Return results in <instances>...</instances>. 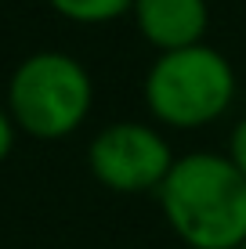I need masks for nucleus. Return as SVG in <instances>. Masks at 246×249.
Masks as SVG:
<instances>
[{"label":"nucleus","mask_w":246,"mask_h":249,"mask_svg":"<svg viewBox=\"0 0 246 249\" xmlns=\"http://www.w3.org/2000/svg\"><path fill=\"white\" fill-rule=\"evenodd\" d=\"M159 210L189 249H239L246 242V177L228 156L189 152L159 184Z\"/></svg>","instance_id":"f257e3e1"},{"label":"nucleus","mask_w":246,"mask_h":249,"mask_svg":"<svg viewBox=\"0 0 246 249\" xmlns=\"http://www.w3.org/2000/svg\"><path fill=\"white\" fill-rule=\"evenodd\" d=\"M95 105V83L83 62L65 51H37L7 80V112L22 134L62 141L76 134Z\"/></svg>","instance_id":"f03ea898"},{"label":"nucleus","mask_w":246,"mask_h":249,"mask_svg":"<svg viewBox=\"0 0 246 249\" xmlns=\"http://www.w3.org/2000/svg\"><path fill=\"white\" fill-rule=\"evenodd\" d=\"M145 105L174 130L217 123L235 101V69L217 47L196 44L163 51L145 72Z\"/></svg>","instance_id":"7ed1b4c3"},{"label":"nucleus","mask_w":246,"mask_h":249,"mask_svg":"<svg viewBox=\"0 0 246 249\" xmlns=\"http://www.w3.org/2000/svg\"><path fill=\"white\" fill-rule=\"evenodd\" d=\"M87 166L95 181L105 184L109 192H159V184L174 166V152L167 137L152 130L149 123L120 119L95 134V141L87 144Z\"/></svg>","instance_id":"20e7f679"},{"label":"nucleus","mask_w":246,"mask_h":249,"mask_svg":"<svg viewBox=\"0 0 246 249\" xmlns=\"http://www.w3.org/2000/svg\"><path fill=\"white\" fill-rule=\"evenodd\" d=\"M131 15L138 33L159 54L203 44L210 25L207 0H134Z\"/></svg>","instance_id":"39448f33"},{"label":"nucleus","mask_w":246,"mask_h":249,"mask_svg":"<svg viewBox=\"0 0 246 249\" xmlns=\"http://www.w3.org/2000/svg\"><path fill=\"white\" fill-rule=\"evenodd\" d=\"M62 18L76 25H105L134 7V0H47Z\"/></svg>","instance_id":"423d86ee"},{"label":"nucleus","mask_w":246,"mask_h":249,"mask_svg":"<svg viewBox=\"0 0 246 249\" xmlns=\"http://www.w3.org/2000/svg\"><path fill=\"white\" fill-rule=\"evenodd\" d=\"M228 159H232L235 166L243 170V177H246V119H239V123H235V130H232V141H228Z\"/></svg>","instance_id":"0eeeda50"},{"label":"nucleus","mask_w":246,"mask_h":249,"mask_svg":"<svg viewBox=\"0 0 246 249\" xmlns=\"http://www.w3.org/2000/svg\"><path fill=\"white\" fill-rule=\"evenodd\" d=\"M15 134H19V126H15V119H11V112H7V105H0V162L11 156Z\"/></svg>","instance_id":"6e6552de"},{"label":"nucleus","mask_w":246,"mask_h":249,"mask_svg":"<svg viewBox=\"0 0 246 249\" xmlns=\"http://www.w3.org/2000/svg\"><path fill=\"white\" fill-rule=\"evenodd\" d=\"M239 249H246V242H243V246H239Z\"/></svg>","instance_id":"1a4fd4ad"}]
</instances>
